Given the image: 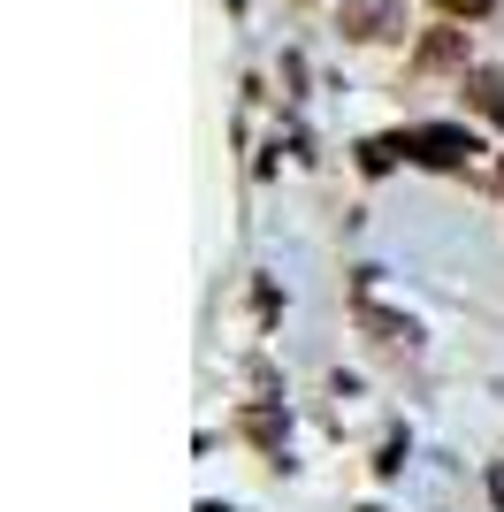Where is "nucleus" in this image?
I'll list each match as a JSON object with an SVG mask.
<instances>
[{"label":"nucleus","mask_w":504,"mask_h":512,"mask_svg":"<svg viewBox=\"0 0 504 512\" xmlns=\"http://www.w3.org/2000/svg\"><path fill=\"white\" fill-rule=\"evenodd\" d=\"M466 100H474V115H482V123L504 130V77H497V69H466Z\"/></svg>","instance_id":"4"},{"label":"nucleus","mask_w":504,"mask_h":512,"mask_svg":"<svg viewBox=\"0 0 504 512\" xmlns=\"http://www.w3.org/2000/svg\"><path fill=\"white\" fill-rule=\"evenodd\" d=\"M466 62H474V46H466V31H459V16H443L428 39L413 46V69H459L466 77Z\"/></svg>","instance_id":"1"},{"label":"nucleus","mask_w":504,"mask_h":512,"mask_svg":"<svg viewBox=\"0 0 504 512\" xmlns=\"http://www.w3.org/2000/svg\"><path fill=\"white\" fill-rule=\"evenodd\" d=\"M436 8H443V16H459V23H482L497 0H436Z\"/></svg>","instance_id":"6"},{"label":"nucleus","mask_w":504,"mask_h":512,"mask_svg":"<svg viewBox=\"0 0 504 512\" xmlns=\"http://www.w3.org/2000/svg\"><path fill=\"white\" fill-rule=\"evenodd\" d=\"M359 329H375V344H390V352H413V344H420V329H413V321L382 314V306H359Z\"/></svg>","instance_id":"5"},{"label":"nucleus","mask_w":504,"mask_h":512,"mask_svg":"<svg viewBox=\"0 0 504 512\" xmlns=\"http://www.w3.org/2000/svg\"><path fill=\"white\" fill-rule=\"evenodd\" d=\"M413 153L428 161V169H466L474 161V130H451V123H436V130H413Z\"/></svg>","instance_id":"2"},{"label":"nucleus","mask_w":504,"mask_h":512,"mask_svg":"<svg viewBox=\"0 0 504 512\" xmlns=\"http://www.w3.org/2000/svg\"><path fill=\"white\" fill-rule=\"evenodd\" d=\"M489 505H497V512H504V467H497V474H489Z\"/></svg>","instance_id":"7"},{"label":"nucleus","mask_w":504,"mask_h":512,"mask_svg":"<svg viewBox=\"0 0 504 512\" xmlns=\"http://www.w3.org/2000/svg\"><path fill=\"white\" fill-rule=\"evenodd\" d=\"M336 23H344V39L375 46V39H390V31H398V0H344V8H336Z\"/></svg>","instance_id":"3"}]
</instances>
